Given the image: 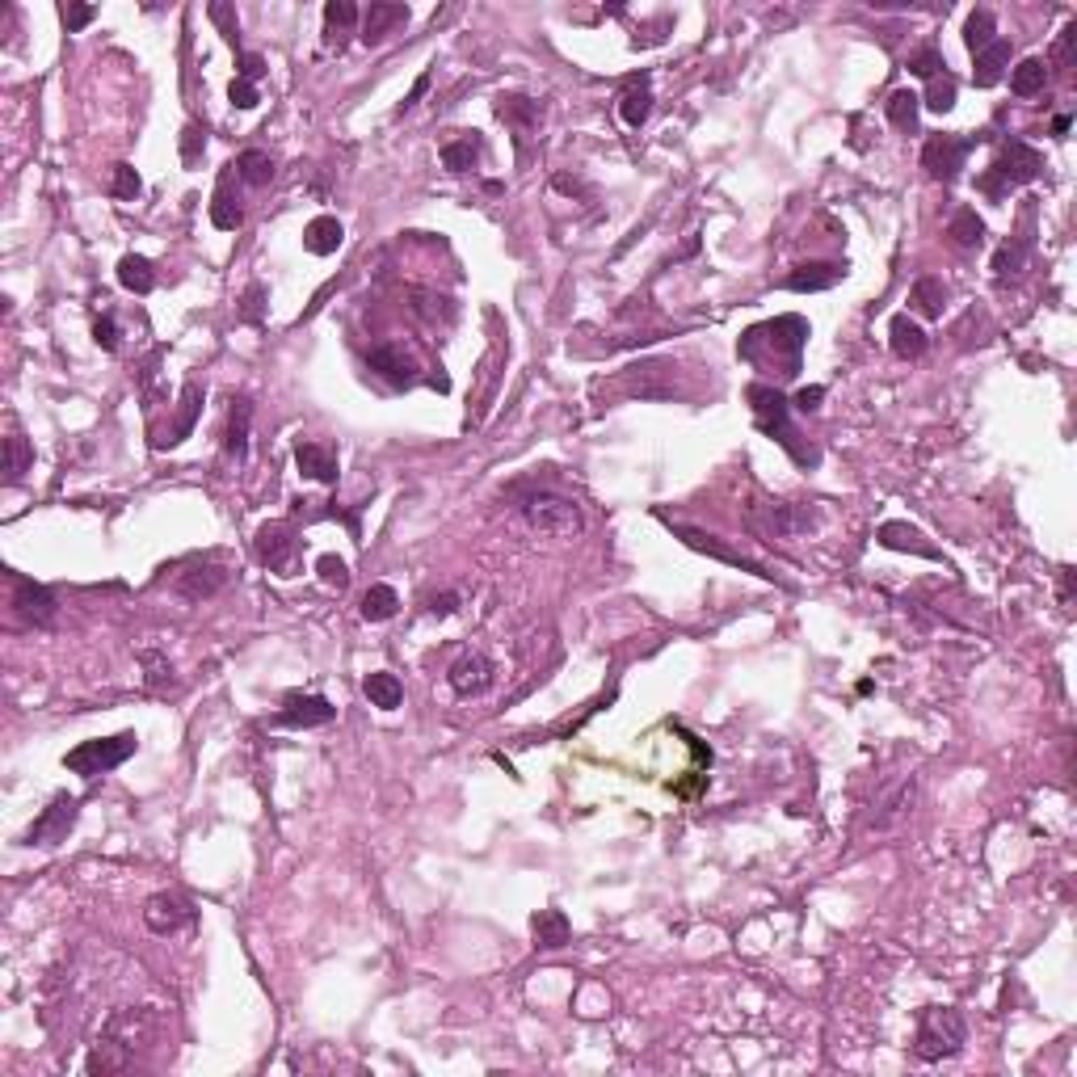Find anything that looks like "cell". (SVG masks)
I'll list each match as a JSON object with an SVG mask.
<instances>
[{"label": "cell", "instance_id": "d6986e66", "mask_svg": "<svg viewBox=\"0 0 1077 1077\" xmlns=\"http://www.w3.org/2000/svg\"><path fill=\"white\" fill-rule=\"evenodd\" d=\"M888 341H892V354L897 358H922L926 354V329L918 320H913L909 312H901V316H892V324H888Z\"/></svg>", "mask_w": 1077, "mask_h": 1077}, {"label": "cell", "instance_id": "52a82bcc", "mask_svg": "<svg viewBox=\"0 0 1077 1077\" xmlns=\"http://www.w3.org/2000/svg\"><path fill=\"white\" fill-rule=\"evenodd\" d=\"M9 585H13V611L22 623L30 627H51L55 623V598L47 585H38L22 573H9Z\"/></svg>", "mask_w": 1077, "mask_h": 1077}, {"label": "cell", "instance_id": "2e32d148", "mask_svg": "<svg viewBox=\"0 0 1077 1077\" xmlns=\"http://www.w3.org/2000/svg\"><path fill=\"white\" fill-rule=\"evenodd\" d=\"M194 918L190 913V905L181 901V897H169V892H160V897H152L148 905H144V926L152 930V934H173V930H181Z\"/></svg>", "mask_w": 1077, "mask_h": 1077}, {"label": "cell", "instance_id": "816d5d0a", "mask_svg": "<svg viewBox=\"0 0 1077 1077\" xmlns=\"http://www.w3.org/2000/svg\"><path fill=\"white\" fill-rule=\"evenodd\" d=\"M228 97H232V106H236V110H253L257 101H261V97H257V85H249V80H240V76L228 85Z\"/></svg>", "mask_w": 1077, "mask_h": 1077}, {"label": "cell", "instance_id": "91938a15", "mask_svg": "<svg viewBox=\"0 0 1077 1077\" xmlns=\"http://www.w3.org/2000/svg\"><path fill=\"white\" fill-rule=\"evenodd\" d=\"M261 76H266V59L253 55V51L240 55V80H249V85H253V80H261Z\"/></svg>", "mask_w": 1077, "mask_h": 1077}, {"label": "cell", "instance_id": "6125c7cd", "mask_svg": "<svg viewBox=\"0 0 1077 1077\" xmlns=\"http://www.w3.org/2000/svg\"><path fill=\"white\" fill-rule=\"evenodd\" d=\"M425 89H430V76H417V85H413V93H409V97H404V106H400V110L417 106V101H421V93H425Z\"/></svg>", "mask_w": 1077, "mask_h": 1077}, {"label": "cell", "instance_id": "d4e9b609", "mask_svg": "<svg viewBox=\"0 0 1077 1077\" xmlns=\"http://www.w3.org/2000/svg\"><path fill=\"white\" fill-rule=\"evenodd\" d=\"M249 421H253V400L236 396L232 400V417H228V455L236 463L249 459Z\"/></svg>", "mask_w": 1077, "mask_h": 1077}, {"label": "cell", "instance_id": "d590c367", "mask_svg": "<svg viewBox=\"0 0 1077 1077\" xmlns=\"http://www.w3.org/2000/svg\"><path fill=\"white\" fill-rule=\"evenodd\" d=\"M480 152H484V144H480L476 131L472 135H459V139H451V144L442 148V165L451 169V173H467V169H476Z\"/></svg>", "mask_w": 1077, "mask_h": 1077}, {"label": "cell", "instance_id": "f6af8a7d", "mask_svg": "<svg viewBox=\"0 0 1077 1077\" xmlns=\"http://www.w3.org/2000/svg\"><path fill=\"white\" fill-rule=\"evenodd\" d=\"M501 118H510V123H518L522 131H531L535 127V118H539V106L531 97H501V106H497Z\"/></svg>", "mask_w": 1077, "mask_h": 1077}, {"label": "cell", "instance_id": "f1b7e54d", "mask_svg": "<svg viewBox=\"0 0 1077 1077\" xmlns=\"http://www.w3.org/2000/svg\"><path fill=\"white\" fill-rule=\"evenodd\" d=\"M909 308L913 312H922V316H943L947 308V287H943V278H934V274H922L918 282H913V291H909Z\"/></svg>", "mask_w": 1077, "mask_h": 1077}, {"label": "cell", "instance_id": "277c9868", "mask_svg": "<svg viewBox=\"0 0 1077 1077\" xmlns=\"http://www.w3.org/2000/svg\"><path fill=\"white\" fill-rule=\"evenodd\" d=\"M804 341H808V324L800 316H779V320H766V324H754L737 345H770L775 350V358L783 354V367L787 375H796L800 371V350H804Z\"/></svg>", "mask_w": 1077, "mask_h": 1077}, {"label": "cell", "instance_id": "4fadbf2b", "mask_svg": "<svg viewBox=\"0 0 1077 1077\" xmlns=\"http://www.w3.org/2000/svg\"><path fill=\"white\" fill-rule=\"evenodd\" d=\"M232 581V573L223 564H194V568H186V573L177 577V594L186 598V602H202V598H215L223 585Z\"/></svg>", "mask_w": 1077, "mask_h": 1077}, {"label": "cell", "instance_id": "4dcf8cb0", "mask_svg": "<svg viewBox=\"0 0 1077 1077\" xmlns=\"http://www.w3.org/2000/svg\"><path fill=\"white\" fill-rule=\"evenodd\" d=\"M362 695L371 699V707H379V711H396L400 703H404V686H400V678L396 674H367V682H362Z\"/></svg>", "mask_w": 1077, "mask_h": 1077}, {"label": "cell", "instance_id": "ffe728a7", "mask_svg": "<svg viewBox=\"0 0 1077 1077\" xmlns=\"http://www.w3.org/2000/svg\"><path fill=\"white\" fill-rule=\"evenodd\" d=\"M880 543L892 547V552H913V556H926V560H943L939 547H930L918 526H905V522H884L880 526Z\"/></svg>", "mask_w": 1077, "mask_h": 1077}, {"label": "cell", "instance_id": "11a10c76", "mask_svg": "<svg viewBox=\"0 0 1077 1077\" xmlns=\"http://www.w3.org/2000/svg\"><path fill=\"white\" fill-rule=\"evenodd\" d=\"M261 299H266V291H261V282H253V287L245 291V299H240V320L257 324L261 320Z\"/></svg>", "mask_w": 1077, "mask_h": 1077}, {"label": "cell", "instance_id": "3957f363", "mask_svg": "<svg viewBox=\"0 0 1077 1077\" xmlns=\"http://www.w3.org/2000/svg\"><path fill=\"white\" fill-rule=\"evenodd\" d=\"M135 749H139L135 733H118V737H106V741H80L76 749L64 754V766L80 779H97V775H110L114 766H123Z\"/></svg>", "mask_w": 1077, "mask_h": 1077}, {"label": "cell", "instance_id": "be15d7a7", "mask_svg": "<svg viewBox=\"0 0 1077 1077\" xmlns=\"http://www.w3.org/2000/svg\"><path fill=\"white\" fill-rule=\"evenodd\" d=\"M1052 131H1056V135H1065V131H1069V114H1056V118H1052Z\"/></svg>", "mask_w": 1077, "mask_h": 1077}, {"label": "cell", "instance_id": "f907efd6", "mask_svg": "<svg viewBox=\"0 0 1077 1077\" xmlns=\"http://www.w3.org/2000/svg\"><path fill=\"white\" fill-rule=\"evenodd\" d=\"M207 152V135H202V127H186L181 131V160H186V165H198V156Z\"/></svg>", "mask_w": 1077, "mask_h": 1077}, {"label": "cell", "instance_id": "8d00e7d4", "mask_svg": "<svg viewBox=\"0 0 1077 1077\" xmlns=\"http://www.w3.org/2000/svg\"><path fill=\"white\" fill-rule=\"evenodd\" d=\"M118 282H123L127 291H135V295H148V291L156 287L152 261H148V257H139V253H127L123 261H118Z\"/></svg>", "mask_w": 1077, "mask_h": 1077}, {"label": "cell", "instance_id": "ba28073f", "mask_svg": "<svg viewBox=\"0 0 1077 1077\" xmlns=\"http://www.w3.org/2000/svg\"><path fill=\"white\" fill-rule=\"evenodd\" d=\"M295 552H299V539H295L291 522H266L257 531V560L266 568H274V573L287 577L295 568Z\"/></svg>", "mask_w": 1077, "mask_h": 1077}, {"label": "cell", "instance_id": "e0dca14e", "mask_svg": "<svg viewBox=\"0 0 1077 1077\" xmlns=\"http://www.w3.org/2000/svg\"><path fill=\"white\" fill-rule=\"evenodd\" d=\"M674 531H678V535H682V539H686L690 547H695V552H707V556H716V560H724V564L741 568V573H758V577H766V581L775 577V573H766L762 564H754V560H749V556H741V552H728V547H724V543H720L716 535H703V531H695V526H674Z\"/></svg>", "mask_w": 1077, "mask_h": 1077}, {"label": "cell", "instance_id": "7dc6e473", "mask_svg": "<svg viewBox=\"0 0 1077 1077\" xmlns=\"http://www.w3.org/2000/svg\"><path fill=\"white\" fill-rule=\"evenodd\" d=\"M413 312L421 316V320H442V324H451L455 320V308H451V299L446 295H417V303H413Z\"/></svg>", "mask_w": 1077, "mask_h": 1077}, {"label": "cell", "instance_id": "bcb514c9", "mask_svg": "<svg viewBox=\"0 0 1077 1077\" xmlns=\"http://www.w3.org/2000/svg\"><path fill=\"white\" fill-rule=\"evenodd\" d=\"M943 68H947V59H943L939 47H922V51H913V55H909V72H913V76H922V80L943 76Z\"/></svg>", "mask_w": 1077, "mask_h": 1077}, {"label": "cell", "instance_id": "e575fe53", "mask_svg": "<svg viewBox=\"0 0 1077 1077\" xmlns=\"http://www.w3.org/2000/svg\"><path fill=\"white\" fill-rule=\"evenodd\" d=\"M236 177L245 181V186H270V181H274V156L261 152V148L240 152L236 156Z\"/></svg>", "mask_w": 1077, "mask_h": 1077}, {"label": "cell", "instance_id": "484cf974", "mask_svg": "<svg viewBox=\"0 0 1077 1077\" xmlns=\"http://www.w3.org/2000/svg\"><path fill=\"white\" fill-rule=\"evenodd\" d=\"M619 114H623V123H627V127H644V123H648V114H653V89H648V76H636L632 85L623 89V97H619Z\"/></svg>", "mask_w": 1077, "mask_h": 1077}, {"label": "cell", "instance_id": "7bdbcfd3", "mask_svg": "<svg viewBox=\"0 0 1077 1077\" xmlns=\"http://www.w3.org/2000/svg\"><path fill=\"white\" fill-rule=\"evenodd\" d=\"M110 194H114V198H123V202H135L139 194H144V181H139L135 165L118 160V165L110 169Z\"/></svg>", "mask_w": 1077, "mask_h": 1077}, {"label": "cell", "instance_id": "30bf717a", "mask_svg": "<svg viewBox=\"0 0 1077 1077\" xmlns=\"http://www.w3.org/2000/svg\"><path fill=\"white\" fill-rule=\"evenodd\" d=\"M993 173H998L1006 186H1027V181H1035L1044 173V156L1035 152L1031 144H1023V139H1010V144L1002 148V156H998V165H993Z\"/></svg>", "mask_w": 1077, "mask_h": 1077}, {"label": "cell", "instance_id": "ab89813d", "mask_svg": "<svg viewBox=\"0 0 1077 1077\" xmlns=\"http://www.w3.org/2000/svg\"><path fill=\"white\" fill-rule=\"evenodd\" d=\"M918 110H922V97L909 89H897L888 97V123L897 131H918Z\"/></svg>", "mask_w": 1077, "mask_h": 1077}, {"label": "cell", "instance_id": "9c48e42d", "mask_svg": "<svg viewBox=\"0 0 1077 1077\" xmlns=\"http://www.w3.org/2000/svg\"><path fill=\"white\" fill-rule=\"evenodd\" d=\"M76 796H55L51 800V808L43 812V817H38L34 825H30V833H26V846H59L68 838V829H72V821H76Z\"/></svg>", "mask_w": 1077, "mask_h": 1077}, {"label": "cell", "instance_id": "6f0895ef", "mask_svg": "<svg viewBox=\"0 0 1077 1077\" xmlns=\"http://www.w3.org/2000/svg\"><path fill=\"white\" fill-rule=\"evenodd\" d=\"M821 400H825V388H800L796 400H791V409H796V413H817Z\"/></svg>", "mask_w": 1077, "mask_h": 1077}, {"label": "cell", "instance_id": "cb8c5ba5", "mask_svg": "<svg viewBox=\"0 0 1077 1077\" xmlns=\"http://www.w3.org/2000/svg\"><path fill=\"white\" fill-rule=\"evenodd\" d=\"M198 409H202V388H198V383H186V388H181V413H177V425H173V430H169L165 438H156V451H165V446L186 442V438H190V430H194V417H198Z\"/></svg>", "mask_w": 1077, "mask_h": 1077}, {"label": "cell", "instance_id": "83f0119b", "mask_svg": "<svg viewBox=\"0 0 1077 1077\" xmlns=\"http://www.w3.org/2000/svg\"><path fill=\"white\" fill-rule=\"evenodd\" d=\"M531 930H535V943L543 951L564 947L568 934H573V926H568V918H564V909H539L535 918H531Z\"/></svg>", "mask_w": 1077, "mask_h": 1077}, {"label": "cell", "instance_id": "6da1fadb", "mask_svg": "<svg viewBox=\"0 0 1077 1077\" xmlns=\"http://www.w3.org/2000/svg\"><path fill=\"white\" fill-rule=\"evenodd\" d=\"M745 396H749V404H754V421H758V430L766 438H775L800 467H817L821 463L817 446H804L800 442V430L791 425V404H787V396L779 388H770V383H749Z\"/></svg>", "mask_w": 1077, "mask_h": 1077}, {"label": "cell", "instance_id": "4316f807", "mask_svg": "<svg viewBox=\"0 0 1077 1077\" xmlns=\"http://www.w3.org/2000/svg\"><path fill=\"white\" fill-rule=\"evenodd\" d=\"M1006 64H1010V43L1006 38H993V43L977 55V68H972V80H977V89H993L1002 80V72H1006Z\"/></svg>", "mask_w": 1077, "mask_h": 1077}, {"label": "cell", "instance_id": "681fc988", "mask_svg": "<svg viewBox=\"0 0 1077 1077\" xmlns=\"http://www.w3.org/2000/svg\"><path fill=\"white\" fill-rule=\"evenodd\" d=\"M207 17H211V22L219 26V34L228 38V43H236V38H240V22H236V9H232V5H223V0H215V5L207 9Z\"/></svg>", "mask_w": 1077, "mask_h": 1077}, {"label": "cell", "instance_id": "ee69618b", "mask_svg": "<svg viewBox=\"0 0 1077 1077\" xmlns=\"http://www.w3.org/2000/svg\"><path fill=\"white\" fill-rule=\"evenodd\" d=\"M1027 253H1031V236H1014L1010 245L993 257V270H998V278H1006V274H1019L1023 270V261H1027Z\"/></svg>", "mask_w": 1077, "mask_h": 1077}, {"label": "cell", "instance_id": "44dd1931", "mask_svg": "<svg viewBox=\"0 0 1077 1077\" xmlns=\"http://www.w3.org/2000/svg\"><path fill=\"white\" fill-rule=\"evenodd\" d=\"M295 463H299V472L308 476V480L337 484V455L329 451V446H320V442H299V446H295Z\"/></svg>", "mask_w": 1077, "mask_h": 1077}, {"label": "cell", "instance_id": "9a60e30c", "mask_svg": "<svg viewBox=\"0 0 1077 1077\" xmlns=\"http://www.w3.org/2000/svg\"><path fill=\"white\" fill-rule=\"evenodd\" d=\"M409 17H413L409 5H388V0H379V5H371L367 13H362V43H367V47H379L392 30L409 26Z\"/></svg>", "mask_w": 1077, "mask_h": 1077}, {"label": "cell", "instance_id": "603a6c76", "mask_svg": "<svg viewBox=\"0 0 1077 1077\" xmlns=\"http://www.w3.org/2000/svg\"><path fill=\"white\" fill-rule=\"evenodd\" d=\"M341 219H333V215H316L308 228H303V249L308 253H316V257H329V253H337L341 249Z\"/></svg>", "mask_w": 1077, "mask_h": 1077}, {"label": "cell", "instance_id": "db71d44e", "mask_svg": "<svg viewBox=\"0 0 1077 1077\" xmlns=\"http://www.w3.org/2000/svg\"><path fill=\"white\" fill-rule=\"evenodd\" d=\"M59 13H64V26H68V34L85 30V26L93 22V17H97V9H93V5H64Z\"/></svg>", "mask_w": 1077, "mask_h": 1077}, {"label": "cell", "instance_id": "74e56055", "mask_svg": "<svg viewBox=\"0 0 1077 1077\" xmlns=\"http://www.w3.org/2000/svg\"><path fill=\"white\" fill-rule=\"evenodd\" d=\"M1044 85H1048V64H1044L1040 55L1023 59V64L1010 72V89L1019 93V97H1035V93H1040Z\"/></svg>", "mask_w": 1077, "mask_h": 1077}, {"label": "cell", "instance_id": "7402d4cb", "mask_svg": "<svg viewBox=\"0 0 1077 1077\" xmlns=\"http://www.w3.org/2000/svg\"><path fill=\"white\" fill-rule=\"evenodd\" d=\"M232 173H236V165H228L219 173V190H215V202H211V223L219 232H236L240 228V202L232 198Z\"/></svg>", "mask_w": 1077, "mask_h": 1077}, {"label": "cell", "instance_id": "5bb4252c", "mask_svg": "<svg viewBox=\"0 0 1077 1077\" xmlns=\"http://www.w3.org/2000/svg\"><path fill=\"white\" fill-rule=\"evenodd\" d=\"M446 682H451L455 695H480V690H489V686H493V661L484 657V653H463V657L451 665Z\"/></svg>", "mask_w": 1077, "mask_h": 1077}, {"label": "cell", "instance_id": "b9f144b4", "mask_svg": "<svg viewBox=\"0 0 1077 1077\" xmlns=\"http://www.w3.org/2000/svg\"><path fill=\"white\" fill-rule=\"evenodd\" d=\"M34 463V446L22 438V434H9L5 438V476L9 480H22Z\"/></svg>", "mask_w": 1077, "mask_h": 1077}, {"label": "cell", "instance_id": "f35d334b", "mask_svg": "<svg viewBox=\"0 0 1077 1077\" xmlns=\"http://www.w3.org/2000/svg\"><path fill=\"white\" fill-rule=\"evenodd\" d=\"M993 34H998V17H993L989 9H972L968 13V22H964V43L972 55H981L989 43H993Z\"/></svg>", "mask_w": 1077, "mask_h": 1077}, {"label": "cell", "instance_id": "c3c4849f", "mask_svg": "<svg viewBox=\"0 0 1077 1077\" xmlns=\"http://www.w3.org/2000/svg\"><path fill=\"white\" fill-rule=\"evenodd\" d=\"M316 573H320V581L329 585V589H345V585H350V568H345V560L333 556V552H324L316 560Z\"/></svg>", "mask_w": 1077, "mask_h": 1077}, {"label": "cell", "instance_id": "836d02e7", "mask_svg": "<svg viewBox=\"0 0 1077 1077\" xmlns=\"http://www.w3.org/2000/svg\"><path fill=\"white\" fill-rule=\"evenodd\" d=\"M396 611H400V594L392 585L379 581V585H371L367 594H362V619L367 623H388Z\"/></svg>", "mask_w": 1077, "mask_h": 1077}, {"label": "cell", "instance_id": "1f68e13d", "mask_svg": "<svg viewBox=\"0 0 1077 1077\" xmlns=\"http://www.w3.org/2000/svg\"><path fill=\"white\" fill-rule=\"evenodd\" d=\"M947 236H951V245H960V249H981L985 219L972 211V207H960V211L951 215V223H947Z\"/></svg>", "mask_w": 1077, "mask_h": 1077}, {"label": "cell", "instance_id": "60d3db41", "mask_svg": "<svg viewBox=\"0 0 1077 1077\" xmlns=\"http://www.w3.org/2000/svg\"><path fill=\"white\" fill-rule=\"evenodd\" d=\"M955 93H960V85H955V76H951V72H943V76H934L930 85H926L922 106H926L930 114H947V110H955Z\"/></svg>", "mask_w": 1077, "mask_h": 1077}, {"label": "cell", "instance_id": "680465c9", "mask_svg": "<svg viewBox=\"0 0 1077 1077\" xmlns=\"http://www.w3.org/2000/svg\"><path fill=\"white\" fill-rule=\"evenodd\" d=\"M1073 43H1077V22H1069L1061 30V43H1056V64H1061V68L1073 64Z\"/></svg>", "mask_w": 1077, "mask_h": 1077}, {"label": "cell", "instance_id": "7c38bea8", "mask_svg": "<svg viewBox=\"0 0 1077 1077\" xmlns=\"http://www.w3.org/2000/svg\"><path fill=\"white\" fill-rule=\"evenodd\" d=\"M329 720H337V707L324 695H287V703L274 716V724L282 728H320Z\"/></svg>", "mask_w": 1077, "mask_h": 1077}, {"label": "cell", "instance_id": "94428289", "mask_svg": "<svg viewBox=\"0 0 1077 1077\" xmlns=\"http://www.w3.org/2000/svg\"><path fill=\"white\" fill-rule=\"evenodd\" d=\"M455 606H459V594H434L430 598V615H455Z\"/></svg>", "mask_w": 1077, "mask_h": 1077}, {"label": "cell", "instance_id": "7a4b0ae2", "mask_svg": "<svg viewBox=\"0 0 1077 1077\" xmlns=\"http://www.w3.org/2000/svg\"><path fill=\"white\" fill-rule=\"evenodd\" d=\"M968 1044V1023L960 1010L951 1006H926L918 1019V1035H913V1052L922 1061H943V1056H955Z\"/></svg>", "mask_w": 1077, "mask_h": 1077}, {"label": "cell", "instance_id": "8992f818", "mask_svg": "<svg viewBox=\"0 0 1077 1077\" xmlns=\"http://www.w3.org/2000/svg\"><path fill=\"white\" fill-rule=\"evenodd\" d=\"M972 152V139L964 135H930L926 148H922V169L934 177V181H951L955 173L964 169V160Z\"/></svg>", "mask_w": 1077, "mask_h": 1077}, {"label": "cell", "instance_id": "5b68a950", "mask_svg": "<svg viewBox=\"0 0 1077 1077\" xmlns=\"http://www.w3.org/2000/svg\"><path fill=\"white\" fill-rule=\"evenodd\" d=\"M522 518L531 531L539 535H577L581 531V510H577V501H568L560 493H531L522 501Z\"/></svg>", "mask_w": 1077, "mask_h": 1077}, {"label": "cell", "instance_id": "d6a6232c", "mask_svg": "<svg viewBox=\"0 0 1077 1077\" xmlns=\"http://www.w3.org/2000/svg\"><path fill=\"white\" fill-rule=\"evenodd\" d=\"M770 526H775V535H804L817 526V510L812 505H775L770 510Z\"/></svg>", "mask_w": 1077, "mask_h": 1077}, {"label": "cell", "instance_id": "f5cc1de1", "mask_svg": "<svg viewBox=\"0 0 1077 1077\" xmlns=\"http://www.w3.org/2000/svg\"><path fill=\"white\" fill-rule=\"evenodd\" d=\"M93 341H97L106 354L118 350V324H114V316H101V320L93 324Z\"/></svg>", "mask_w": 1077, "mask_h": 1077}, {"label": "cell", "instance_id": "9f6ffc18", "mask_svg": "<svg viewBox=\"0 0 1077 1077\" xmlns=\"http://www.w3.org/2000/svg\"><path fill=\"white\" fill-rule=\"evenodd\" d=\"M144 665L152 669V674H148V686H152V690H165V678L173 682V669L165 665V657H156V653H144Z\"/></svg>", "mask_w": 1077, "mask_h": 1077}, {"label": "cell", "instance_id": "8fae6325", "mask_svg": "<svg viewBox=\"0 0 1077 1077\" xmlns=\"http://www.w3.org/2000/svg\"><path fill=\"white\" fill-rule=\"evenodd\" d=\"M371 371H379L388 383H396V388H413V383L421 379V375H417L421 367H417L413 350H404L400 341H383V345H375V350H371Z\"/></svg>", "mask_w": 1077, "mask_h": 1077}, {"label": "cell", "instance_id": "ac0fdd59", "mask_svg": "<svg viewBox=\"0 0 1077 1077\" xmlns=\"http://www.w3.org/2000/svg\"><path fill=\"white\" fill-rule=\"evenodd\" d=\"M846 274V266H838V261H804V266H796L787 274V282L783 287L787 291H829L833 282H838Z\"/></svg>", "mask_w": 1077, "mask_h": 1077}, {"label": "cell", "instance_id": "f546056e", "mask_svg": "<svg viewBox=\"0 0 1077 1077\" xmlns=\"http://www.w3.org/2000/svg\"><path fill=\"white\" fill-rule=\"evenodd\" d=\"M358 22V5H350V0H333V5H324V43L329 47H345V34L354 30Z\"/></svg>", "mask_w": 1077, "mask_h": 1077}]
</instances>
